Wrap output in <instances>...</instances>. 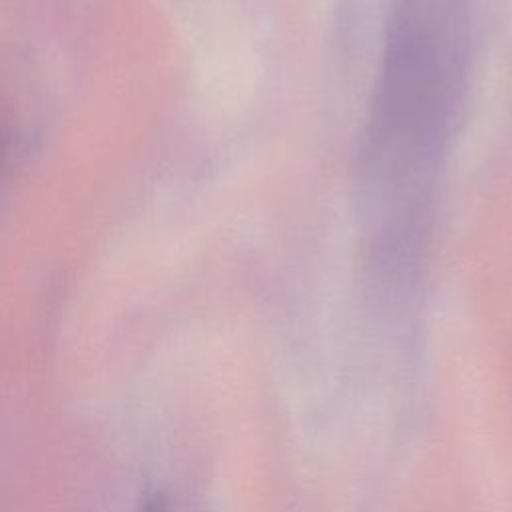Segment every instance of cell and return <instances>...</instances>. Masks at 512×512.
I'll return each instance as SVG.
<instances>
[{
	"mask_svg": "<svg viewBox=\"0 0 512 512\" xmlns=\"http://www.w3.org/2000/svg\"><path fill=\"white\" fill-rule=\"evenodd\" d=\"M360 158V216L382 268L422 256L466 86L468 0H392Z\"/></svg>",
	"mask_w": 512,
	"mask_h": 512,
	"instance_id": "cell-1",
	"label": "cell"
},
{
	"mask_svg": "<svg viewBox=\"0 0 512 512\" xmlns=\"http://www.w3.org/2000/svg\"><path fill=\"white\" fill-rule=\"evenodd\" d=\"M140 512H168V506H166V502H164L162 496H154V498H150V500L142 506Z\"/></svg>",
	"mask_w": 512,
	"mask_h": 512,
	"instance_id": "cell-2",
	"label": "cell"
}]
</instances>
